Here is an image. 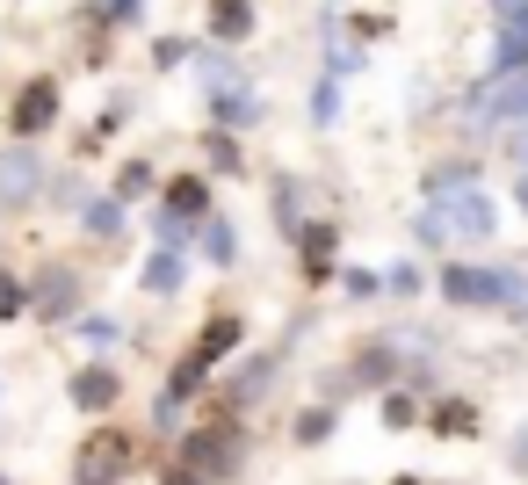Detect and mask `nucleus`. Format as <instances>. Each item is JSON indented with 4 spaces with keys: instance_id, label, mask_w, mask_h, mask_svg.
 <instances>
[{
    "instance_id": "obj_1",
    "label": "nucleus",
    "mask_w": 528,
    "mask_h": 485,
    "mask_svg": "<svg viewBox=\"0 0 528 485\" xmlns=\"http://www.w3.org/2000/svg\"><path fill=\"white\" fill-rule=\"evenodd\" d=\"M521 283L514 276H478V268H456L449 276V297H463V305H492V297H514Z\"/></svg>"
},
{
    "instance_id": "obj_2",
    "label": "nucleus",
    "mask_w": 528,
    "mask_h": 485,
    "mask_svg": "<svg viewBox=\"0 0 528 485\" xmlns=\"http://www.w3.org/2000/svg\"><path fill=\"white\" fill-rule=\"evenodd\" d=\"M116 457H123V435H95V442H87V471H80V478H87V485H109V478H116V471H109Z\"/></svg>"
},
{
    "instance_id": "obj_3",
    "label": "nucleus",
    "mask_w": 528,
    "mask_h": 485,
    "mask_svg": "<svg viewBox=\"0 0 528 485\" xmlns=\"http://www.w3.org/2000/svg\"><path fill=\"white\" fill-rule=\"evenodd\" d=\"M485 116H514V109H528V80H514V87H492V95L478 102Z\"/></svg>"
},
{
    "instance_id": "obj_4",
    "label": "nucleus",
    "mask_w": 528,
    "mask_h": 485,
    "mask_svg": "<svg viewBox=\"0 0 528 485\" xmlns=\"http://www.w3.org/2000/svg\"><path fill=\"white\" fill-rule=\"evenodd\" d=\"M44 116H51V87L37 80V87L22 95V131H44Z\"/></svg>"
},
{
    "instance_id": "obj_5",
    "label": "nucleus",
    "mask_w": 528,
    "mask_h": 485,
    "mask_svg": "<svg viewBox=\"0 0 528 485\" xmlns=\"http://www.w3.org/2000/svg\"><path fill=\"white\" fill-rule=\"evenodd\" d=\"M29 181H37V167H29V160H0V189H8V196H22Z\"/></svg>"
}]
</instances>
